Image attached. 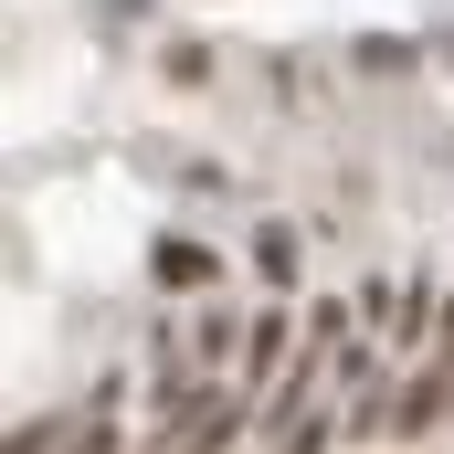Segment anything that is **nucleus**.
<instances>
[{"label": "nucleus", "mask_w": 454, "mask_h": 454, "mask_svg": "<svg viewBox=\"0 0 454 454\" xmlns=\"http://www.w3.org/2000/svg\"><path fill=\"white\" fill-rule=\"evenodd\" d=\"M169 423H180V434H169L159 454H223L232 434H243V391H223V380H212V391H191Z\"/></svg>", "instance_id": "nucleus-1"}, {"label": "nucleus", "mask_w": 454, "mask_h": 454, "mask_svg": "<svg viewBox=\"0 0 454 454\" xmlns=\"http://www.w3.org/2000/svg\"><path fill=\"white\" fill-rule=\"evenodd\" d=\"M286 370H296V317H286V307H264V317L243 328V391H264V402H275V391H286Z\"/></svg>", "instance_id": "nucleus-2"}, {"label": "nucleus", "mask_w": 454, "mask_h": 454, "mask_svg": "<svg viewBox=\"0 0 454 454\" xmlns=\"http://www.w3.org/2000/svg\"><path fill=\"white\" fill-rule=\"evenodd\" d=\"M148 275H159L169 296H212V286H223V254H212V243H191V232H169V243L148 254Z\"/></svg>", "instance_id": "nucleus-3"}, {"label": "nucleus", "mask_w": 454, "mask_h": 454, "mask_svg": "<svg viewBox=\"0 0 454 454\" xmlns=\"http://www.w3.org/2000/svg\"><path fill=\"white\" fill-rule=\"evenodd\" d=\"M423 339H444V296L434 286H402L391 296V348H423Z\"/></svg>", "instance_id": "nucleus-4"}, {"label": "nucleus", "mask_w": 454, "mask_h": 454, "mask_svg": "<svg viewBox=\"0 0 454 454\" xmlns=\"http://www.w3.org/2000/svg\"><path fill=\"white\" fill-rule=\"evenodd\" d=\"M254 275H264V286H296V232H286V223L254 232Z\"/></svg>", "instance_id": "nucleus-5"}, {"label": "nucleus", "mask_w": 454, "mask_h": 454, "mask_svg": "<svg viewBox=\"0 0 454 454\" xmlns=\"http://www.w3.org/2000/svg\"><path fill=\"white\" fill-rule=\"evenodd\" d=\"M64 454H116V391H96V412L64 434Z\"/></svg>", "instance_id": "nucleus-6"}, {"label": "nucleus", "mask_w": 454, "mask_h": 454, "mask_svg": "<svg viewBox=\"0 0 454 454\" xmlns=\"http://www.w3.org/2000/svg\"><path fill=\"white\" fill-rule=\"evenodd\" d=\"M64 434H74V423H53V412H32V423L11 434V454H43V444H64Z\"/></svg>", "instance_id": "nucleus-7"}, {"label": "nucleus", "mask_w": 454, "mask_h": 454, "mask_svg": "<svg viewBox=\"0 0 454 454\" xmlns=\"http://www.w3.org/2000/svg\"><path fill=\"white\" fill-rule=\"evenodd\" d=\"M434 348H454V296H444V339H434Z\"/></svg>", "instance_id": "nucleus-8"}]
</instances>
